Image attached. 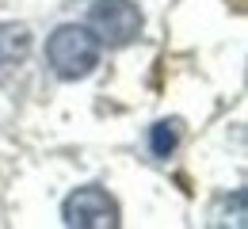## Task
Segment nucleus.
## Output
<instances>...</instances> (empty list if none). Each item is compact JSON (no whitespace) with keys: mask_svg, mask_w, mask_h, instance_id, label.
Here are the masks:
<instances>
[{"mask_svg":"<svg viewBox=\"0 0 248 229\" xmlns=\"http://www.w3.org/2000/svg\"><path fill=\"white\" fill-rule=\"evenodd\" d=\"M88 27L107 46H126L141 31V12L134 0H95L88 12Z\"/></svg>","mask_w":248,"mask_h":229,"instance_id":"2","label":"nucleus"},{"mask_svg":"<svg viewBox=\"0 0 248 229\" xmlns=\"http://www.w3.org/2000/svg\"><path fill=\"white\" fill-rule=\"evenodd\" d=\"M31 54V31L23 23H0V73L16 69Z\"/></svg>","mask_w":248,"mask_h":229,"instance_id":"4","label":"nucleus"},{"mask_svg":"<svg viewBox=\"0 0 248 229\" xmlns=\"http://www.w3.org/2000/svg\"><path fill=\"white\" fill-rule=\"evenodd\" d=\"M149 145H153V157H168L176 149V122H156L149 134Z\"/></svg>","mask_w":248,"mask_h":229,"instance_id":"5","label":"nucleus"},{"mask_svg":"<svg viewBox=\"0 0 248 229\" xmlns=\"http://www.w3.org/2000/svg\"><path fill=\"white\" fill-rule=\"evenodd\" d=\"M46 61L50 69L62 76V80H80L88 76L99 61V38L88 27H77V23H65L50 34L46 42Z\"/></svg>","mask_w":248,"mask_h":229,"instance_id":"1","label":"nucleus"},{"mask_svg":"<svg viewBox=\"0 0 248 229\" xmlns=\"http://www.w3.org/2000/svg\"><path fill=\"white\" fill-rule=\"evenodd\" d=\"M62 222L77 229H111L119 226V206L99 187H77L62 206Z\"/></svg>","mask_w":248,"mask_h":229,"instance_id":"3","label":"nucleus"}]
</instances>
